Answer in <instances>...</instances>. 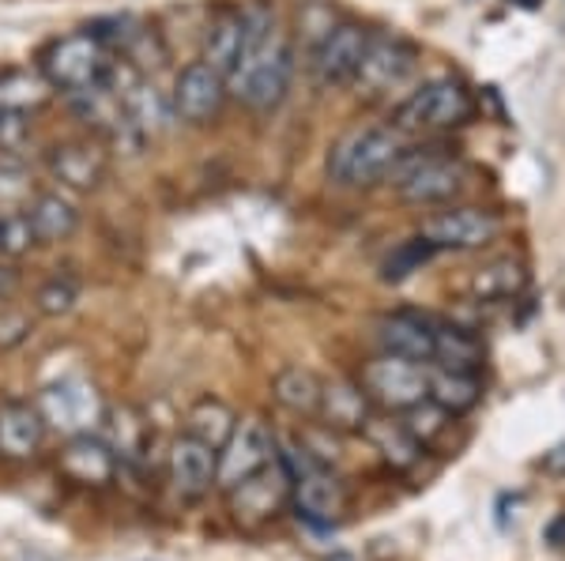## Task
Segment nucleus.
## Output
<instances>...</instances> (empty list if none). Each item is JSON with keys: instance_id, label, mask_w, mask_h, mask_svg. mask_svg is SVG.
<instances>
[{"instance_id": "nucleus-1", "label": "nucleus", "mask_w": 565, "mask_h": 561, "mask_svg": "<svg viewBox=\"0 0 565 561\" xmlns=\"http://www.w3.org/2000/svg\"><path fill=\"white\" fill-rule=\"evenodd\" d=\"M295 39L279 26L271 4L245 8L242 57L231 72V95H238L253 114H271L287 98L295 79Z\"/></svg>"}, {"instance_id": "nucleus-2", "label": "nucleus", "mask_w": 565, "mask_h": 561, "mask_svg": "<svg viewBox=\"0 0 565 561\" xmlns=\"http://www.w3.org/2000/svg\"><path fill=\"white\" fill-rule=\"evenodd\" d=\"M407 151V136L392 125H366L332 143L328 151V181L340 188H373L392 177Z\"/></svg>"}, {"instance_id": "nucleus-3", "label": "nucleus", "mask_w": 565, "mask_h": 561, "mask_svg": "<svg viewBox=\"0 0 565 561\" xmlns=\"http://www.w3.org/2000/svg\"><path fill=\"white\" fill-rule=\"evenodd\" d=\"M279 464L290 475V505H295L298 520H306L309 528H332L340 513L348 509V486L328 467V460L309 452L306 445H295L279 452Z\"/></svg>"}, {"instance_id": "nucleus-4", "label": "nucleus", "mask_w": 565, "mask_h": 561, "mask_svg": "<svg viewBox=\"0 0 565 561\" xmlns=\"http://www.w3.org/2000/svg\"><path fill=\"white\" fill-rule=\"evenodd\" d=\"M39 72L57 95H84L90 87H103L114 72V57L103 42L95 39V31L84 26V31H72L53 39L45 50L39 53Z\"/></svg>"}, {"instance_id": "nucleus-5", "label": "nucleus", "mask_w": 565, "mask_h": 561, "mask_svg": "<svg viewBox=\"0 0 565 561\" xmlns=\"http://www.w3.org/2000/svg\"><path fill=\"white\" fill-rule=\"evenodd\" d=\"M476 114V98L471 90L460 84L457 76H434L423 79L415 90H407V98L392 114V129L404 136L415 132H445L460 129Z\"/></svg>"}, {"instance_id": "nucleus-6", "label": "nucleus", "mask_w": 565, "mask_h": 561, "mask_svg": "<svg viewBox=\"0 0 565 561\" xmlns=\"http://www.w3.org/2000/svg\"><path fill=\"white\" fill-rule=\"evenodd\" d=\"M388 181L399 188V196H404L407 204L434 207V204L452 201V196L460 193L463 181H468V166H463L457 155H449L445 148L418 151L407 143L404 159L396 162Z\"/></svg>"}, {"instance_id": "nucleus-7", "label": "nucleus", "mask_w": 565, "mask_h": 561, "mask_svg": "<svg viewBox=\"0 0 565 561\" xmlns=\"http://www.w3.org/2000/svg\"><path fill=\"white\" fill-rule=\"evenodd\" d=\"M418 61H423V50L404 39V34H370V45L362 53L359 76H354V87L370 98L392 95V90H404L415 79Z\"/></svg>"}, {"instance_id": "nucleus-8", "label": "nucleus", "mask_w": 565, "mask_h": 561, "mask_svg": "<svg viewBox=\"0 0 565 561\" xmlns=\"http://www.w3.org/2000/svg\"><path fill=\"white\" fill-rule=\"evenodd\" d=\"M359 385L370 396V403L399 414L412 411L415 403L430 400V369L412 358H396V355L373 358L362 366Z\"/></svg>"}, {"instance_id": "nucleus-9", "label": "nucleus", "mask_w": 565, "mask_h": 561, "mask_svg": "<svg viewBox=\"0 0 565 561\" xmlns=\"http://www.w3.org/2000/svg\"><path fill=\"white\" fill-rule=\"evenodd\" d=\"M226 95H231V84H226L223 72H215L207 61H193V65L178 72L174 90H170V106H174V117L181 125L207 129L223 114Z\"/></svg>"}, {"instance_id": "nucleus-10", "label": "nucleus", "mask_w": 565, "mask_h": 561, "mask_svg": "<svg viewBox=\"0 0 565 561\" xmlns=\"http://www.w3.org/2000/svg\"><path fill=\"white\" fill-rule=\"evenodd\" d=\"M279 460V445H276V433L264 419H242L234 433L226 438V445L218 449V467H215V483L223 490L231 486L245 483L249 475L264 472L268 464Z\"/></svg>"}, {"instance_id": "nucleus-11", "label": "nucleus", "mask_w": 565, "mask_h": 561, "mask_svg": "<svg viewBox=\"0 0 565 561\" xmlns=\"http://www.w3.org/2000/svg\"><path fill=\"white\" fill-rule=\"evenodd\" d=\"M370 26L354 23V20H340L328 26V34L313 45L309 53V68H313L317 84L321 87H348L359 76L362 53L370 45Z\"/></svg>"}, {"instance_id": "nucleus-12", "label": "nucleus", "mask_w": 565, "mask_h": 561, "mask_svg": "<svg viewBox=\"0 0 565 561\" xmlns=\"http://www.w3.org/2000/svg\"><path fill=\"white\" fill-rule=\"evenodd\" d=\"M45 170L68 193H95L109 174V151L98 136L61 140L45 151Z\"/></svg>"}, {"instance_id": "nucleus-13", "label": "nucleus", "mask_w": 565, "mask_h": 561, "mask_svg": "<svg viewBox=\"0 0 565 561\" xmlns=\"http://www.w3.org/2000/svg\"><path fill=\"white\" fill-rule=\"evenodd\" d=\"M39 411L45 419V427L72 433H90L103 422V400H98L95 385L84 377H65V381H53L50 388H42L39 396Z\"/></svg>"}, {"instance_id": "nucleus-14", "label": "nucleus", "mask_w": 565, "mask_h": 561, "mask_svg": "<svg viewBox=\"0 0 565 561\" xmlns=\"http://www.w3.org/2000/svg\"><path fill=\"white\" fill-rule=\"evenodd\" d=\"M501 230L494 212H482V207H445L434 212L430 219H423L418 238H426L430 246L441 249H482L487 241H494Z\"/></svg>"}, {"instance_id": "nucleus-15", "label": "nucleus", "mask_w": 565, "mask_h": 561, "mask_svg": "<svg viewBox=\"0 0 565 561\" xmlns=\"http://www.w3.org/2000/svg\"><path fill=\"white\" fill-rule=\"evenodd\" d=\"M226 497H231V513L242 524H264L290 501V475L276 460V464H268L264 472L245 478V483L231 486Z\"/></svg>"}, {"instance_id": "nucleus-16", "label": "nucleus", "mask_w": 565, "mask_h": 561, "mask_svg": "<svg viewBox=\"0 0 565 561\" xmlns=\"http://www.w3.org/2000/svg\"><path fill=\"white\" fill-rule=\"evenodd\" d=\"M215 467H218V452L204 441H196L193 433H181V438L170 445L167 456V472H170V486L181 501H200L215 483Z\"/></svg>"}, {"instance_id": "nucleus-17", "label": "nucleus", "mask_w": 565, "mask_h": 561, "mask_svg": "<svg viewBox=\"0 0 565 561\" xmlns=\"http://www.w3.org/2000/svg\"><path fill=\"white\" fill-rule=\"evenodd\" d=\"M57 464L72 483H84V486H106L121 472L117 452L109 449L106 438H95V433H72L68 445L61 449Z\"/></svg>"}, {"instance_id": "nucleus-18", "label": "nucleus", "mask_w": 565, "mask_h": 561, "mask_svg": "<svg viewBox=\"0 0 565 561\" xmlns=\"http://www.w3.org/2000/svg\"><path fill=\"white\" fill-rule=\"evenodd\" d=\"M45 427L39 403L31 400H4L0 403V456L4 460H31L42 449Z\"/></svg>"}, {"instance_id": "nucleus-19", "label": "nucleus", "mask_w": 565, "mask_h": 561, "mask_svg": "<svg viewBox=\"0 0 565 561\" xmlns=\"http://www.w3.org/2000/svg\"><path fill=\"white\" fill-rule=\"evenodd\" d=\"M377 343L385 355L412 358L430 366L434 358V316L418 313H392L377 321Z\"/></svg>"}, {"instance_id": "nucleus-20", "label": "nucleus", "mask_w": 565, "mask_h": 561, "mask_svg": "<svg viewBox=\"0 0 565 561\" xmlns=\"http://www.w3.org/2000/svg\"><path fill=\"white\" fill-rule=\"evenodd\" d=\"M317 419H321V427L332 433H362L370 422V396L362 392L359 381H348V377L324 381Z\"/></svg>"}, {"instance_id": "nucleus-21", "label": "nucleus", "mask_w": 565, "mask_h": 561, "mask_svg": "<svg viewBox=\"0 0 565 561\" xmlns=\"http://www.w3.org/2000/svg\"><path fill=\"white\" fill-rule=\"evenodd\" d=\"M242 42H245V8L223 4L204 26V53H200V61H207L215 72H223L231 79V72L242 57Z\"/></svg>"}, {"instance_id": "nucleus-22", "label": "nucleus", "mask_w": 565, "mask_h": 561, "mask_svg": "<svg viewBox=\"0 0 565 561\" xmlns=\"http://www.w3.org/2000/svg\"><path fill=\"white\" fill-rule=\"evenodd\" d=\"M23 212L34 226L39 246H61L79 230V207L65 193H34V201Z\"/></svg>"}, {"instance_id": "nucleus-23", "label": "nucleus", "mask_w": 565, "mask_h": 561, "mask_svg": "<svg viewBox=\"0 0 565 561\" xmlns=\"http://www.w3.org/2000/svg\"><path fill=\"white\" fill-rule=\"evenodd\" d=\"M362 433H366L370 445L381 452V460H385L388 467H396V472L415 467L418 460H423V452H426L423 441H418L415 433L407 430L404 422H396V419H370Z\"/></svg>"}, {"instance_id": "nucleus-24", "label": "nucleus", "mask_w": 565, "mask_h": 561, "mask_svg": "<svg viewBox=\"0 0 565 561\" xmlns=\"http://www.w3.org/2000/svg\"><path fill=\"white\" fill-rule=\"evenodd\" d=\"M437 369H460V374H479L482 366V343L476 332L457 328V324L434 321V358Z\"/></svg>"}, {"instance_id": "nucleus-25", "label": "nucleus", "mask_w": 565, "mask_h": 561, "mask_svg": "<svg viewBox=\"0 0 565 561\" xmlns=\"http://www.w3.org/2000/svg\"><path fill=\"white\" fill-rule=\"evenodd\" d=\"M103 433L109 449L117 452V460H140L143 449L151 441V427L136 407H106L103 411Z\"/></svg>"}, {"instance_id": "nucleus-26", "label": "nucleus", "mask_w": 565, "mask_h": 561, "mask_svg": "<svg viewBox=\"0 0 565 561\" xmlns=\"http://www.w3.org/2000/svg\"><path fill=\"white\" fill-rule=\"evenodd\" d=\"M321 388H324L321 377H317L313 369H302V366L279 369L276 381H271L276 403L287 407L290 414H302V419H317V407H321Z\"/></svg>"}, {"instance_id": "nucleus-27", "label": "nucleus", "mask_w": 565, "mask_h": 561, "mask_svg": "<svg viewBox=\"0 0 565 561\" xmlns=\"http://www.w3.org/2000/svg\"><path fill=\"white\" fill-rule=\"evenodd\" d=\"M53 87L42 79L39 68H8L0 72V110L39 114L50 103Z\"/></svg>"}, {"instance_id": "nucleus-28", "label": "nucleus", "mask_w": 565, "mask_h": 561, "mask_svg": "<svg viewBox=\"0 0 565 561\" xmlns=\"http://www.w3.org/2000/svg\"><path fill=\"white\" fill-rule=\"evenodd\" d=\"M430 400L449 411L452 419L457 414H468L471 407L482 400V385L479 374H460V369H430Z\"/></svg>"}, {"instance_id": "nucleus-29", "label": "nucleus", "mask_w": 565, "mask_h": 561, "mask_svg": "<svg viewBox=\"0 0 565 561\" xmlns=\"http://www.w3.org/2000/svg\"><path fill=\"white\" fill-rule=\"evenodd\" d=\"M234 427H238L234 411L223 400H215V396H204V400H196L193 407H189V414H185V433H193L196 441L212 445L215 452L226 445V438L234 433Z\"/></svg>"}, {"instance_id": "nucleus-30", "label": "nucleus", "mask_w": 565, "mask_h": 561, "mask_svg": "<svg viewBox=\"0 0 565 561\" xmlns=\"http://www.w3.org/2000/svg\"><path fill=\"white\" fill-rule=\"evenodd\" d=\"M527 276L516 260H494L490 268H482L476 276V294L482 302H509L524 291Z\"/></svg>"}, {"instance_id": "nucleus-31", "label": "nucleus", "mask_w": 565, "mask_h": 561, "mask_svg": "<svg viewBox=\"0 0 565 561\" xmlns=\"http://www.w3.org/2000/svg\"><path fill=\"white\" fill-rule=\"evenodd\" d=\"M434 246L426 238H412V241H404V246H396L388 252V260H385V268H381V279L385 283H404L407 276H415L418 268L426 265V260L434 257Z\"/></svg>"}, {"instance_id": "nucleus-32", "label": "nucleus", "mask_w": 565, "mask_h": 561, "mask_svg": "<svg viewBox=\"0 0 565 561\" xmlns=\"http://www.w3.org/2000/svg\"><path fill=\"white\" fill-rule=\"evenodd\" d=\"M34 246H39V238H34V226L26 219V212H0V257L20 260Z\"/></svg>"}, {"instance_id": "nucleus-33", "label": "nucleus", "mask_w": 565, "mask_h": 561, "mask_svg": "<svg viewBox=\"0 0 565 561\" xmlns=\"http://www.w3.org/2000/svg\"><path fill=\"white\" fill-rule=\"evenodd\" d=\"M34 201V188L20 159H0V212H23Z\"/></svg>"}, {"instance_id": "nucleus-34", "label": "nucleus", "mask_w": 565, "mask_h": 561, "mask_svg": "<svg viewBox=\"0 0 565 561\" xmlns=\"http://www.w3.org/2000/svg\"><path fill=\"white\" fill-rule=\"evenodd\" d=\"M34 136V114L0 110V159H20Z\"/></svg>"}, {"instance_id": "nucleus-35", "label": "nucleus", "mask_w": 565, "mask_h": 561, "mask_svg": "<svg viewBox=\"0 0 565 561\" xmlns=\"http://www.w3.org/2000/svg\"><path fill=\"white\" fill-rule=\"evenodd\" d=\"M449 419H452V414L441 411L434 400H423V403H415L412 411H404V427L412 430L423 445H430L434 438H441L445 427H449Z\"/></svg>"}, {"instance_id": "nucleus-36", "label": "nucleus", "mask_w": 565, "mask_h": 561, "mask_svg": "<svg viewBox=\"0 0 565 561\" xmlns=\"http://www.w3.org/2000/svg\"><path fill=\"white\" fill-rule=\"evenodd\" d=\"M79 298V283L72 276H53L50 283L39 287V294H34V305H39V313L45 316H61L68 313L72 305H76Z\"/></svg>"}, {"instance_id": "nucleus-37", "label": "nucleus", "mask_w": 565, "mask_h": 561, "mask_svg": "<svg viewBox=\"0 0 565 561\" xmlns=\"http://www.w3.org/2000/svg\"><path fill=\"white\" fill-rule=\"evenodd\" d=\"M26 332H31V324H26L23 313L0 310V347H15V343H23Z\"/></svg>"}, {"instance_id": "nucleus-38", "label": "nucleus", "mask_w": 565, "mask_h": 561, "mask_svg": "<svg viewBox=\"0 0 565 561\" xmlns=\"http://www.w3.org/2000/svg\"><path fill=\"white\" fill-rule=\"evenodd\" d=\"M543 467H546L551 475H565V441H558V445L546 452V456H543Z\"/></svg>"}, {"instance_id": "nucleus-39", "label": "nucleus", "mask_w": 565, "mask_h": 561, "mask_svg": "<svg viewBox=\"0 0 565 561\" xmlns=\"http://www.w3.org/2000/svg\"><path fill=\"white\" fill-rule=\"evenodd\" d=\"M15 291V271H8L0 265V302H8V294Z\"/></svg>"}, {"instance_id": "nucleus-40", "label": "nucleus", "mask_w": 565, "mask_h": 561, "mask_svg": "<svg viewBox=\"0 0 565 561\" xmlns=\"http://www.w3.org/2000/svg\"><path fill=\"white\" fill-rule=\"evenodd\" d=\"M546 539H551L554 547H565V517H558L551 528H546Z\"/></svg>"}, {"instance_id": "nucleus-41", "label": "nucleus", "mask_w": 565, "mask_h": 561, "mask_svg": "<svg viewBox=\"0 0 565 561\" xmlns=\"http://www.w3.org/2000/svg\"><path fill=\"white\" fill-rule=\"evenodd\" d=\"M328 561H354V558H351V554H332Z\"/></svg>"}]
</instances>
